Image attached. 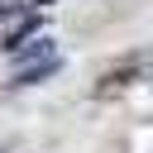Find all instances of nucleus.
I'll use <instances>...</instances> for the list:
<instances>
[{
	"mask_svg": "<svg viewBox=\"0 0 153 153\" xmlns=\"http://www.w3.org/2000/svg\"><path fill=\"white\" fill-rule=\"evenodd\" d=\"M14 57H19V72H14V86H29V81H43V76H53L57 67H62V57L53 53V43L48 38H33V43H19V48H10Z\"/></svg>",
	"mask_w": 153,
	"mask_h": 153,
	"instance_id": "1",
	"label": "nucleus"
},
{
	"mask_svg": "<svg viewBox=\"0 0 153 153\" xmlns=\"http://www.w3.org/2000/svg\"><path fill=\"white\" fill-rule=\"evenodd\" d=\"M143 72V57H129V62H120V67H110L105 76H100V86H96V96H110V91H120V86H129L134 76Z\"/></svg>",
	"mask_w": 153,
	"mask_h": 153,
	"instance_id": "2",
	"label": "nucleus"
},
{
	"mask_svg": "<svg viewBox=\"0 0 153 153\" xmlns=\"http://www.w3.org/2000/svg\"><path fill=\"white\" fill-rule=\"evenodd\" d=\"M33 5H53V0H33Z\"/></svg>",
	"mask_w": 153,
	"mask_h": 153,
	"instance_id": "3",
	"label": "nucleus"
}]
</instances>
